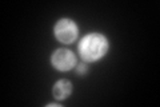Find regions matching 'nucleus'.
Wrapping results in <instances>:
<instances>
[{
  "label": "nucleus",
  "mask_w": 160,
  "mask_h": 107,
  "mask_svg": "<svg viewBox=\"0 0 160 107\" xmlns=\"http://www.w3.org/2000/svg\"><path fill=\"white\" fill-rule=\"evenodd\" d=\"M76 72H78L79 75H84V74L87 72V64H80V66H78Z\"/></svg>",
  "instance_id": "39448f33"
},
{
  "label": "nucleus",
  "mask_w": 160,
  "mask_h": 107,
  "mask_svg": "<svg viewBox=\"0 0 160 107\" xmlns=\"http://www.w3.org/2000/svg\"><path fill=\"white\" fill-rule=\"evenodd\" d=\"M55 36L60 43H73L78 38V25L69 19L59 20L55 25Z\"/></svg>",
  "instance_id": "f03ea898"
},
{
  "label": "nucleus",
  "mask_w": 160,
  "mask_h": 107,
  "mask_svg": "<svg viewBox=\"0 0 160 107\" xmlns=\"http://www.w3.org/2000/svg\"><path fill=\"white\" fill-rule=\"evenodd\" d=\"M108 51V42L102 34H88L79 44V52L84 62L92 63L102 59Z\"/></svg>",
  "instance_id": "f257e3e1"
},
{
  "label": "nucleus",
  "mask_w": 160,
  "mask_h": 107,
  "mask_svg": "<svg viewBox=\"0 0 160 107\" xmlns=\"http://www.w3.org/2000/svg\"><path fill=\"white\" fill-rule=\"evenodd\" d=\"M51 63L59 71H68L75 67V64H76V56L69 50L59 48L52 54Z\"/></svg>",
  "instance_id": "7ed1b4c3"
},
{
  "label": "nucleus",
  "mask_w": 160,
  "mask_h": 107,
  "mask_svg": "<svg viewBox=\"0 0 160 107\" xmlns=\"http://www.w3.org/2000/svg\"><path fill=\"white\" fill-rule=\"evenodd\" d=\"M71 93H72V84L67 79L58 80V82L55 83V86H53V90H52V94L58 100L66 99L67 96L71 95Z\"/></svg>",
  "instance_id": "20e7f679"
}]
</instances>
